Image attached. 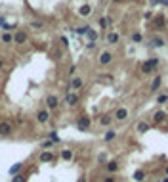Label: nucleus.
<instances>
[{
    "mask_svg": "<svg viewBox=\"0 0 168 182\" xmlns=\"http://www.w3.org/2000/svg\"><path fill=\"white\" fill-rule=\"evenodd\" d=\"M77 127L80 128V130H88V128H90V119L88 117H78L77 119Z\"/></svg>",
    "mask_w": 168,
    "mask_h": 182,
    "instance_id": "3",
    "label": "nucleus"
},
{
    "mask_svg": "<svg viewBox=\"0 0 168 182\" xmlns=\"http://www.w3.org/2000/svg\"><path fill=\"white\" fill-rule=\"evenodd\" d=\"M14 42H15V44H25V42H27V33L17 31L14 35Z\"/></svg>",
    "mask_w": 168,
    "mask_h": 182,
    "instance_id": "4",
    "label": "nucleus"
},
{
    "mask_svg": "<svg viewBox=\"0 0 168 182\" xmlns=\"http://www.w3.org/2000/svg\"><path fill=\"white\" fill-rule=\"evenodd\" d=\"M54 159V155L50 153V151H42L40 153V161H44V163H48V161H52Z\"/></svg>",
    "mask_w": 168,
    "mask_h": 182,
    "instance_id": "13",
    "label": "nucleus"
},
{
    "mask_svg": "<svg viewBox=\"0 0 168 182\" xmlns=\"http://www.w3.org/2000/svg\"><path fill=\"white\" fill-rule=\"evenodd\" d=\"M166 174H168V167H166Z\"/></svg>",
    "mask_w": 168,
    "mask_h": 182,
    "instance_id": "40",
    "label": "nucleus"
},
{
    "mask_svg": "<svg viewBox=\"0 0 168 182\" xmlns=\"http://www.w3.org/2000/svg\"><path fill=\"white\" fill-rule=\"evenodd\" d=\"M113 2H120V0H113Z\"/></svg>",
    "mask_w": 168,
    "mask_h": 182,
    "instance_id": "39",
    "label": "nucleus"
},
{
    "mask_svg": "<svg viewBox=\"0 0 168 182\" xmlns=\"http://www.w3.org/2000/svg\"><path fill=\"white\" fill-rule=\"evenodd\" d=\"M162 182H168V176H166V178H164V180H162Z\"/></svg>",
    "mask_w": 168,
    "mask_h": 182,
    "instance_id": "37",
    "label": "nucleus"
},
{
    "mask_svg": "<svg viewBox=\"0 0 168 182\" xmlns=\"http://www.w3.org/2000/svg\"><path fill=\"white\" fill-rule=\"evenodd\" d=\"M2 42H4V44H12V42H14V36L10 35V33H4V35H2Z\"/></svg>",
    "mask_w": 168,
    "mask_h": 182,
    "instance_id": "20",
    "label": "nucleus"
},
{
    "mask_svg": "<svg viewBox=\"0 0 168 182\" xmlns=\"http://www.w3.org/2000/svg\"><path fill=\"white\" fill-rule=\"evenodd\" d=\"M105 167H107V171H109V173H115V171L118 169V163H117V161H109Z\"/></svg>",
    "mask_w": 168,
    "mask_h": 182,
    "instance_id": "18",
    "label": "nucleus"
},
{
    "mask_svg": "<svg viewBox=\"0 0 168 182\" xmlns=\"http://www.w3.org/2000/svg\"><path fill=\"white\" fill-rule=\"evenodd\" d=\"M12 182H25V176H23V174H15V176L12 178Z\"/></svg>",
    "mask_w": 168,
    "mask_h": 182,
    "instance_id": "29",
    "label": "nucleus"
},
{
    "mask_svg": "<svg viewBox=\"0 0 168 182\" xmlns=\"http://www.w3.org/2000/svg\"><path fill=\"white\" fill-rule=\"evenodd\" d=\"M88 31H90V27H80V29H77L78 35H88Z\"/></svg>",
    "mask_w": 168,
    "mask_h": 182,
    "instance_id": "30",
    "label": "nucleus"
},
{
    "mask_svg": "<svg viewBox=\"0 0 168 182\" xmlns=\"http://www.w3.org/2000/svg\"><path fill=\"white\" fill-rule=\"evenodd\" d=\"M88 38H90V42H95V40H97V33L90 29V31H88Z\"/></svg>",
    "mask_w": 168,
    "mask_h": 182,
    "instance_id": "26",
    "label": "nucleus"
},
{
    "mask_svg": "<svg viewBox=\"0 0 168 182\" xmlns=\"http://www.w3.org/2000/svg\"><path fill=\"white\" fill-rule=\"evenodd\" d=\"M111 59H113V54H111V52H101V56H100V63L101 65L111 63Z\"/></svg>",
    "mask_w": 168,
    "mask_h": 182,
    "instance_id": "7",
    "label": "nucleus"
},
{
    "mask_svg": "<svg viewBox=\"0 0 168 182\" xmlns=\"http://www.w3.org/2000/svg\"><path fill=\"white\" fill-rule=\"evenodd\" d=\"M100 123H101V125H103V127H109V125H111V123H113V119H111V117H109V115H103V117H101V119H100Z\"/></svg>",
    "mask_w": 168,
    "mask_h": 182,
    "instance_id": "19",
    "label": "nucleus"
},
{
    "mask_svg": "<svg viewBox=\"0 0 168 182\" xmlns=\"http://www.w3.org/2000/svg\"><path fill=\"white\" fill-rule=\"evenodd\" d=\"M160 82H162V79H160V77H155V81H153V84H151V88H153V90H159Z\"/></svg>",
    "mask_w": 168,
    "mask_h": 182,
    "instance_id": "24",
    "label": "nucleus"
},
{
    "mask_svg": "<svg viewBox=\"0 0 168 182\" xmlns=\"http://www.w3.org/2000/svg\"><path fill=\"white\" fill-rule=\"evenodd\" d=\"M147 130H149V125L147 123H140L138 125V132H147Z\"/></svg>",
    "mask_w": 168,
    "mask_h": 182,
    "instance_id": "27",
    "label": "nucleus"
},
{
    "mask_svg": "<svg viewBox=\"0 0 168 182\" xmlns=\"http://www.w3.org/2000/svg\"><path fill=\"white\" fill-rule=\"evenodd\" d=\"M100 27H103V29L107 27V17H101L100 19Z\"/></svg>",
    "mask_w": 168,
    "mask_h": 182,
    "instance_id": "33",
    "label": "nucleus"
},
{
    "mask_svg": "<svg viewBox=\"0 0 168 182\" xmlns=\"http://www.w3.org/2000/svg\"><path fill=\"white\" fill-rule=\"evenodd\" d=\"M31 27H32V29H42L44 25H42L40 21H32V23H31Z\"/></svg>",
    "mask_w": 168,
    "mask_h": 182,
    "instance_id": "31",
    "label": "nucleus"
},
{
    "mask_svg": "<svg viewBox=\"0 0 168 182\" xmlns=\"http://www.w3.org/2000/svg\"><path fill=\"white\" fill-rule=\"evenodd\" d=\"M4 25H6V19H4V17H0V27H4Z\"/></svg>",
    "mask_w": 168,
    "mask_h": 182,
    "instance_id": "36",
    "label": "nucleus"
},
{
    "mask_svg": "<svg viewBox=\"0 0 168 182\" xmlns=\"http://www.w3.org/2000/svg\"><path fill=\"white\" fill-rule=\"evenodd\" d=\"M115 136H117V132H115V130H107V132H105V136H103V140L105 142H111V140H115Z\"/></svg>",
    "mask_w": 168,
    "mask_h": 182,
    "instance_id": "16",
    "label": "nucleus"
},
{
    "mask_svg": "<svg viewBox=\"0 0 168 182\" xmlns=\"http://www.w3.org/2000/svg\"><path fill=\"white\" fill-rule=\"evenodd\" d=\"M159 65V58H151V59H147V61H143L141 63V73L143 75H149V73H153V69Z\"/></svg>",
    "mask_w": 168,
    "mask_h": 182,
    "instance_id": "1",
    "label": "nucleus"
},
{
    "mask_svg": "<svg viewBox=\"0 0 168 182\" xmlns=\"http://www.w3.org/2000/svg\"><path fill=\"white\" fill-rule=\"evenodd\" d=\"M92 14V8L88 4H84V6H80V10H78V15H82V17H88V15Z\"/></svg>",
    "mask_w": 168,
    "mask_h": 182,
    "instance_id": "10",
    "label": "nucleus"
},
{
    "mask_svg": "<svg viewBox=\"0 0 168 182\" xmlns=\"http://www.w3.org/2000/svg\"><path fill=\"white\" fill-rule=\"evenodd\" d=\"M151 44L157 46V48H160V46H164V38H160V36H155L153 40H151Z\"/></svg>",
    "mask_w": 168,
    "mask_h": 182,
    "instance_id": "17",
    "label": "nucleus"
},
{
    "mask_svg": "<svg viewBox=\"0 0 168 182\" xmlns=\"http://www.w3.org/2000/svg\"><path fill=\"white\" fill-rule=\"evenodd\" d=\"M61 157H63L65 161L73 159V151H71V150H63V151H61Z\"/></svg>",
    "mask_w": 168,
    "mask_h": 182,
    "instance_id": "22",
    "label": "nucleus"
},
{
    "mask_svg": "<svg viewBox=\"0 0 168 182\" xmlns=\"http://www.w3.org/2000/svg\"><path fill=\"white\" fill-rule=\"evenodd\" d=\"M19 169H21V163H15V165H12V167H10V174H17L19 173Z\"/></svg>",
    "mask_w": 168,
    "mask_h": 182,
    "instance_id": "23",
    "label": "nucleus"
},
{
    "mask_svg": "<svg viewBox=\"0 0 168 182\" xmlns=\"http://www.w3.org/2000/svg\"><path fill=\"white\" fill-rule=\"evenodd\" d=\"M141 40H143V36H141L140 33H134V35H132V42H136V44H140Z\"/></svg>",
    "mask_w": 168,
    "mask_h": 182,
    "instance_id": "25",
    "label": "nucleus"
},
{
    "mask_svg": "<svg viewBox=\"0 0 168 182\" xmlns=\"http://www.w3.org/2000/svg\"><path fill=\"white\" fill-rule=\"evenodd\" d=\"M65 102H67V105H77L78 104V94H71V92H69V94L65 96Z\"/></svg>",
    "mask_w": 168,
    "mask_h": 182,
    "instance_id": "9",
    "label": "nucleus"
},
{
    "mask_svg": "<svg viewBox=\"0 0 168 182\" xmlns=\"http://www.w3.org/2000/svg\"><path fill=\"white\" fill-rule=\"evenodd\" d=\"M103 182H117V178H113V176H107Z\"/></svg>",
    "mask_w": 168,
    "mask_h": 182,
    "instance_id": "35",
    "label": "nucleus"
},
{
    "mask_svg": "<svg viewBox=\"0 0 168 182\" xmlns=\"http://www.w3.org/2000/svg\"><path fill=\"white\" fill-rule=\"evenodd\" d=\"M57 104H59V102H57V96L50 94L48 98H46V105H48L50 109H55V107H57Z\"/></svg>",
    "mask_w": 168,
    "mask_h": 182,
    "instance_id": "6",
    "label": "nucleus"
},
{
    "mask_svg": "<svg viewBox=\"0 0 168 182\" xmlns=\"http://www.w3.org/2000/svg\"><path fill=\"white\" fill-rule=\"evenodd\" d=\"M115 119H117V121H124V119H128V109L126 107H118L117 113H115Z\"/></svg>",
    "mask_w": 168,
    "mask_h": 182,
    "instance_id": "5",
    "label": "nucleus"
},
{
    "mask_svg": "<svg viewBox=\"0 0 168 182\" xmlns=\"http://www.w3.org/2000/svg\"><path fill=\"white\" fill-rule=\"evenodd\" d=\"M153 119H155V121H157V123H162L164 119H166V113H164V111H157Z\"/></svg>",
    "mask_w": 168,
    "mask_h": 182,
    "instance_id": "15",
    "label": "nucleus"
},
{
    "mask_svg": "<svg viewBox=\"0 0 168 182\" xmlns=\"http://www.w3.org/2000/svg\"><path fill=\"white\" fill-rule=\"evenodd\" d=\"M48 119H50V113H48L46 109H42V111L37 113V121L38 123H48Z\"/></svg>",
    "mask_w": 168,
    "mask_h": 182,
    "instance_id": "8",
    "label": "nucleus"
},
{
    "mask_svg": "<svg viewBox=\"0 0 168 182\" xmlns=\"http://www.w3.org/2000/svg\"><path fill=\"white\" fill-rule=\"evenodd\" d=\"M0 69H2V59H0Z\"/></svg>",
    "mask_w": 168,
    "mask_h": 182,
    "instance_id": "38",
    "label": "nucleus"
},
{
    "mask_svg": "<svg viewBox=\"0 0 168 182\" xmlns=\"http://www.w3.org/2000/svg\"><path fill=\"white\" fill-rule=\"evenodd\" d=\"M143 178H145V173H143V171H136V173H134V180L136 182H141Z\"/></svg>",
    "mask_w": 168,
    "mask_h": 182,
    "instance_id": "21",
    "label": "nucleus"
},
{
    "mask_svg": "<svg viewBox=\"0 0 168 182\" xmlns=\"http://www.w3.org/2000/svg\"><path fill=\"white\" fill-rule=\"evenodd\" d=\"M166 100H168V96H166V94H160L159 98H157V102H159V104H164Z\"/></svg>",
    "mask_w": 168,
    "mask_h": 182,
    "instance_id": "32",
    "label": "nucleus"
},
{
    "mask_svg": "<svg viewBox=\"0 0 168 182\" xmlns=\"http://www.w3.org/2000/svg\"><path fill=\"white\" fill-rule=\"evenodd\" d=\"M80 86H82V79L80 77H73V81H71V88H73V90H78Z\"/></svg>",
    "mask_w": 168,
    "mask_h": 182,
    "instance_id": "11",
    "label": "nucleus"
},
{
    "mask_svg": "<svg viewBox=\"0 0 168 182\" xmlns=\"http://www.w3.org/2000/svg\"><path fill=\"white\" fill-rule=\"evenodd\" d=\"M10 134H12V123L0 121V136H10Z\"/></svg>",
    "mask_w": 168,
    "mask_h": 182,
    "instance_id": "2",
    "label": "nucleus"
},
{
    "mask_svg": "<svg viewBox=\"0 0 168 182\" xmlns=\"http://www.w3.org/2000/svg\"><path fill=\"white\" fill-rule=\"evenodd\" d=\"M107 42H109V44H117L118 42V35L117 33H109V35H107Z\"/></svg>",
    "mask_w": 168,
    "mask_h": 182,
    "instance_id": "14",
    "label": "nucleus"
},
{
    "mask_svg": "<svg viewBox=\"0 0 168 182\" xmlns=\"http://www.w3.org/2000/svg\"><path fill=\"white\" fill-rule=\"evenodd\" d=\"M97 161H100V163H105V161H107V155H105V153H100Z\"/></svg>",
    "mask_w": 168,
    "mask_h": 182,
    "instance_id": "34",
    "label": "nucleus"
},
{
    "mask_svg": "<svg viewBox=\"0 0 168 182\" xmlns=\"http://www.w3.org/2000/svg\"><path fill=\"white\" fill-rule=\"evenodd\" d=\"M48 136H50V140L54 142V144H55V142H59V136H57V132H50Z\"/></svg>",
    "mask_w": 168,
    "mask_h": 182,
    "instance_id": "28",
    "label": "nucleus"
},
{
    "mask_svg": "<svg viewBox=\"0 0 168 182\" xmlns=\"http://www.w3.org/2000/svg\"><path fill=\"white\" fill-rule=\"evenodd\" d=\"M164 25H166L164 17H162V15H157V17H155V27H157V29H164Z\"/></svg>",
    "mask_w": 168,
    "mask_h": 182,
    "instance_id": "12",
    "label": "nucleus"
}]
</instances>
